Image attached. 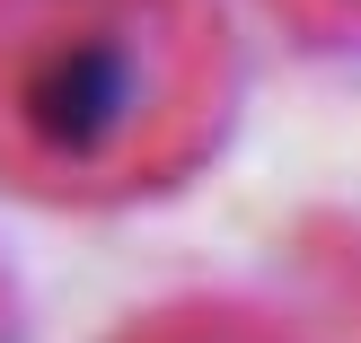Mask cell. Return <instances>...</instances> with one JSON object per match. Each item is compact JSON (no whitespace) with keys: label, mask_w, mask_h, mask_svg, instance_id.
<instances>
[{"label":"cell","mask_w":361,"mask_h":343,"mask_svg":"<svg viewBox=\"0 0 361 343\" xmlns=\"http://www.w3.org/2000/svg\"><path fill=\"white\" fill-rule=\"evenodd\" d=\"M194 0H0V141L44 176H123L185 132Z\"/></svg>","instance_id":"cell-1"},{"label":"cell","mask_w":361,"mask_h":343,"mask_svg":"<svg viewBox=\"0 0 361 343\" xmlns=\"http://www.w3.org/2000/svg\"><path fill=\"white\" fill-rule=\"evenodd\" d=\"M309 18H361V0H300Z\"/></svg>","instance_id":"cell-2"}]
</instances>
